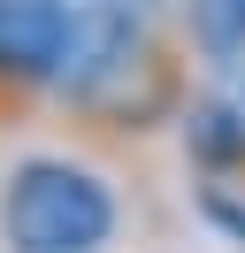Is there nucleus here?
Instances as JSON below:
<instances>
[{
    "instance_id": "f257e3e1",
    "label": "nucleus",
    "mask_w": 245,
    "mask_h": 253,
    "mask_svg": "<svg viewBox=\"0 0 245 253\" xmlns=\"http://www.w3.org/2000/svg\"><path fill=\"white\" fill-rule=\"evenodd\" d=\"M0 230H8V253H100L115 230V200L77 161H23Z\"/></svg>"
},
{
    "instance_id": "f03ea898",
    "label": "nucleus",
    "mask_w": 245,
    "mask_h": 253,
    "mask_svg": "<svg viewBox=\"0 0 245 253\" xmlns=\"http://www.w3.org/2000/svg\"><path fill=\"white\" fill-rule=\"evenodd\" d=\"M146 31H153V0H84V8H77V31H69L61 84L92 100L107 77L138 69V54H146Z\"/></svg>"
},
{
    "instance_id": "7ed1b4c3",
    "label": "nucleus",
    "mask_w": 245,
    "mask_h": 253,
    "mask_svg": "<svg viewBox=\"0 0 245 253\" xmlns=\"http://www.w3.org/2000/svg\"><path fill=\"white\" fill-rule=\"evenodd\" d=\"M77 8L69 0H0V77H61Z\"/></svg>"
},
{
    "instance_id": "20e7f679",
    "label": "nucleus",
    "mask_w": 245,
    "mask_h": 253,
    "mask_svg": "<svg viewBox=\"0 0 245 253\" xmlns=\"http://www.w3.org/2000/svg\"><path fill=\"white\" fill-rule=\"evenodd\" d=\"M192 154L199 161H245V69H230L192 108Z\"/></svg>"
},
{
    "instance_id": "39448f33",
    "label": "nucleus",
    "mask_w": 245,
    "mask_h": 253,
    "mask_svg": "<svg viewBox=\"0 0 245 253\" xmlns=\"http://www.w3.org/2000/svg\"><path fill=\"white\" fill-rule=\"evenodd\" d=\"M192 39L214 62H238L245 54V0H192Z\"/></svg>"
}]
</instances>
